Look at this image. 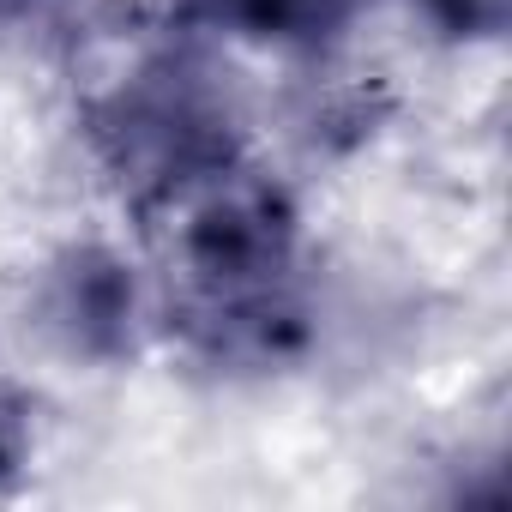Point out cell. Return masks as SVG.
I'll return each instance as SVG.
<instances>
[{
    "mask_svg": "<svg viewBox=\"0 0 512 512\" xmlns=\"http://www.w3.org/2000/svg\"><path fill=\"white\" fill-rule=\"evenodd\" d=\"M91 145L145 211L181 205L187 193L241 163L223 97L205 85L199 67L175 55L133 67L91 103Z\"/></svg>",
    "mask_w": 512,
    "mask_h": 512,
    "instance_id": "cell-1",
    "label": "cell"
},
{
    "mask_svg": "<svg viewBox=\"0 0 512 512\" xmlns=\"http://www.w3.org/2000/svg\"><path fill=\"white\" fill-rule=\"evenodd\" d=\"M43 320L55 326V338L73 356H97L115 362L133 350V326H139V284L133 266L109 247H73L55 260L49 290H43Z\"/></svg>",
    "mask_w": 512,
    "mask_h": 512,
    "instance_id": "cell-2",
    "label": "cell"
},
{
    "mask_svg": "<svg viewBox=\"0 0 512 512\" xmlns=\"http://www.w3.org/2000/svg\"><path fill=\"white\" fill-rule=\"evenodd\" d=\"M211 7L241 25L247 37H266V43H320L332 37L362 0H211Z\"/></svg>",
    "mask_w": 512,
    "mask_h": 512,
    "instance_id": "cell-3",
    "label": "cell"
},
{
    "mask_svg": "<svg viewBox=\"0 0 512 512\" xmlns=\"http://www.w3.org/2000/svg\"><path fill=\"white\" fill-rule=\"evenodd\" d=\"M422 13L446 37H494L506 19V0H422Z\"/></svg>",
    "mask_w": 512,
    "mask_h": 512,
    "instance_id": "cell-4",
    "label": "cell"
},
{
    "mask_svg": "<svg viewBox=\"0 0 512 512\" xmlns=\"http://www.w3.org/2000/svg\"><path fill=\"white\" fill-rule=\"evenodd\" d=\"M31 464V410L13 398V392H0V494H7Z\"/></svg>",
    "mask_w": 512,
    "mask_h": 512,
    "instance_id": "cell-5",
    "label": "cell"
}]
</instances>
